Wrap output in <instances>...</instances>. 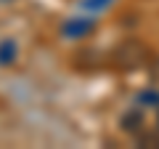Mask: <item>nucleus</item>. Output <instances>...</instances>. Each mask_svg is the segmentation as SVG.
I'll return each mask as SVG.
<instances>
[{
	"label": "nucleus",
	"instance_id": "nucleus-1",
	"mask_svg": "<svg viewBox=\"0 0 159 149\" xmlns=\"http://www.w3.org/2000/svg\"><path fill=\"white\" fill-rule=\"evenodd\" d=\"M141 46V43H135V40H127V43H122V46L117 48V53H114V61H117V67H122V69H133V67H138V64L143 61V56H133V51Z\"/></svg>",
	"mask_w": 159,
	"mask_h": 149
},
{
	"label": "nucleus",
	"instance_id": "nucleus-2",
	"mask_svg": "<svg viewBox=\"0 0 159 149\" xmlns=\"http://www.w3.org/2000/svg\"><path fill=\"white\" fill-rule=\"evenodd\" d=\"M90 29H93V19H69V22L61 27V32L66 35V37L80 40V37H85Z\"/></svg>",
	"mask_w": 159,
	"mask_h": 149
},
{
	"label": "nucleus",
	"instance_id": "nucleus-3",
	"mask_svg": "<svg viewBox=\"0 0 159 149\" xmlns=\"http://www.w3.org/2000/svg\"><path fill=\"white\" fill-rule=\"evenodd\" d=\"M19 56V43L13 37H3L0 40V67H11Z\"/></svg>",
	"mask_w": 159,
	"mask_h": 149
},
{
	"label": "nucleus",
	"instance_id": "nucleus-4",
	"mask_svg": "<svg viewBox=\"0 0 159 149\" xmlns=\"http://www.w3.org/2000/svg\"><path fill=\"white\" fill-rule=\"evenodd\" d=\"M109 3H111V0H82V8H88V11H101Z\"/></svg>",
	"mask_w": 159,
	"mask_h": 149
}]
</instances>
